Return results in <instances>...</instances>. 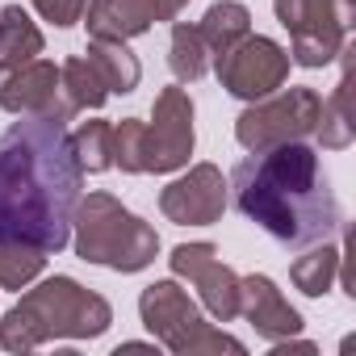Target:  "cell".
<instances>
[{
  "label": "cell",
  "mask_w": 356,
  "mask_h": 356,
  "mask_svg": "<svg viewBox=\"0 0 356 356\" xmlns=\"http://www.w3.org/2000/svg\"><path fill=\"white\" fill-rule=\"evenodd\" d=\"M84 168L72 151L67 122L22 113L0 134V243L63 252L80 206Z\"/></svg>",
  "instance_id": "obj_1"
},
{
  "label": "cell",
  "mask_w": 356,
  "mask_h": 356,
  "mask_svg": "<svg viewBox=\"0 0 356 356\" xmlns=\"http://www.w3.org/2000/svg\"><path fill=\"white\" fill-rule=\"evenodd\" d=\"M231 197L243 218L264 227L289 248L323 243L339 231V202L323 176L318 151L298 143H277L252 151L231 172Z\"/></svg>",
  "instance_id": "obj_2"
},
{
  "label": "cell",
  "mask_w": 356,
  "mask_h": 356,
  "mask_svg": "<svg viewBox=\"0 0 356 356\" xmlns=\"http://www.w3.org/2000/svg\"><path fill=\"white\" fill-rule=\"evenodd\" d=\"M113 323V310L101 293L84 289L72 277H47L0 318V348L34 352L51 339H97Z\"/></svg>",
  "instance_id": "obj_3"
},
{
  "label": "cell",
  "mask_w": 356,
  "mask_h": 356,
  "mask_svg": "<svg viewBox=\"0 0 356 356\" xmlns=\"http://www.w3.org/2000/svg\"><path fill=\"white\" fill-rule=\"evenodd\" d=\"M72 227H76V256L88 264H101L113 273H143L159 256L155 227H147L109 193L80 197Z\"/></svg>",
  "instance_id": "obj_4"
},
{
  "label": "cell",
  "mask_w": 356,
  "mask_h": 356,
  "mask_svg": "<svg viewBox=\"0 0 356 356\" xmlns=\"http://www.w3.org/2000/svg\"><path fill=\"white\" fill-rule=\"evenodd\" d=\"M138 314H143V327L155 335V343H163L176 356H218V352L243 356L248 352L235 335L214 331L176 281L147 285L143 298H138Z\"/></svg>",
  "instance_id": "obj_5"
},
{
  "label": "cell",
  "mask_w": 356,
  "mask_h": 356,
  "mask_svg": "<svg viewBox=\"0 0 356 356\" xmlns=\"http://www.w3.org/2000/svg\"><path fill=\"white\" fill-rule=\"evenodd\" d=\"M273 9L293 38L289 63L327 67L343 51L352 26V0H273Z\"/></svg>",
  "instance_id": "obj_6"
},
{
  "label": "cell",
  "mask_w": 356,
  "mask_h": 356,
  "mask_svg": "<svg viewBox=\"0 0 356 356\" xmlns=\"http://www.w3.org/2000/svg\"><path fill=\"white\" fill-rule=\"evenodd\" d=\"M318 105H323V97L314 88H285L277 97L268 92V97L252 101V109L239 113L235 138L248 151H264V147H277V143H298V138L314 134Z\"/></svg>",
  "instance_id": "obj_7"
},
{
  "label": "cell",
  "mask_w": 356,
  "mask_h": 356,
  "mask_svg": "<svg viewBox=\"0 0 356 356\" xmlns=\"http://www.w3.org/2000/svg\"><path fill=\"white\" fill-rule=\"evenodd\" d=\"M214 72L222 80V88L239 101H260L268 92H277L289 76V51L277 47L264 34H243L231 51H222L214 59Z\"/></svg>",
  "instance_id": "obj_8"
},
{
  "label": "cell",
  "mask_w": 356,
  "mask_h": 356,
  "mask_svg": "<svg viewBox=\"0 0 356 356\" xmlns=\"http://www.w3.org/2000/svg\"><path fill=\"white\" fill-rule=\"evenodd\" d=\"M0 109L9 113H34V118H55L72 122L76 105L63 92L59 67L51 59H30V63H0Z\"/></svg>",
  "instance_id": "obj_9"
},
{
  "label": "cell",
  "mask_w": 356,
  "mask_h": 356,
  "mask_svg": "<svg viewBox=\"0 0 356 356\" xmlns=\"http://www.w3.org/2000/svg\"><path fill=\"white\" fill-rule=\"evenodd\" d=\"M193 155V101L185 88H163L147 126V172H176Z\"/></svg>",
  "instance_id": "obj_10"
},
{
  "label": "cell",
  "mask_w": 356,
  "mask_h": 356,
  "mask_svg": "<svg viewBox=\"0 0 356 356\" xmlns=\"http://www.w3.org/2000/svg\"><path fill=\"white\" fill-rule=\"evenodd\" d=\"M159 210L176 227H210V222H218L222 210H227V181H222V172L214 163L189 168L181 181H172L159 193Z\"/></svg>",
  "instance_id": "obj_11"
},
{
  "label": "cell",
  "mask_w": 356,
  "mask_h": 356,
  "mask_svg": "<svg viewBox=\"0 0 356 356\" xmlns=\"http://www.w3.org/2000/svg\"><path fill=\"white\" fill-rule=\"evenodd\" d=\"M168 260H172V273L176 277H185V281L197 285L206 310L218 323H231L239 314V277L218 260V252L210 243H181Z\"/></svg>",
  "instance_id": "obj_12"
},
{
  "label": "cell",
  "mask_w": 356,
  "mask_h": 356,
  "mask_svg": "<svg viewBox=\"0 0 356 356\" xmlns=\"http://www.w3.org/2000/svg\"><path fill=\"white\" fill-rule=\"evenodd\" d=\"M239 314L256 327V335L264 339H289L302 331V314L281 298V289L268 277H248L239 281Z\"/></svg>",
  "instance_id": "obj_13"
},
{
  "label": "cell",
  "mask_w": 356,
  "mask_h": 356,
  "mask_svg": "<svg viewBox=\"0 0 356 356\" xmlns=\"http://www.w3.org/2000/svg\"><path fill=\"white\" fill-rule=\"evenodd\" d=\"M84 26L92 38L101 42H126L151 30L155 22V5L151 0H88L84 5Z\"/></svg>",
  "instance_id": "obj_14"
},
{
  "label": "cell",
  "mask_w": 356,
  "mask_h": 356,
  "mask_svg": "<svg viewBox=\"0 0 356 356\" xmlns=\"http://www.w3.org/2000/svg\"><path fill=\"white\" fill-rule=\"evenodd\" d=\"M339 55H343L339 84H335V92L318 105V126H314V138H318L323 147H331V151L348 147L352 134H356V126H352V47L343 42Z\"/></svg>",
  "instance_id": "obj_15"
},
{
  "label": "cell",
  "mask_w": 356,
  "mask_h": 356,
  "mask_svg": "<svg viewBox=\"0 0 356 356\" xmlns=\"http://www.w3.org/2000/svg\"><path fill=\"white\" fill-rule=\"evenodd\" d=\"M202 42H206V51H210V59H218L222 51H231L243 34H252V13L239 5V0H218V5H210L206 9V17H202Z\"/></svg>",
  "instance_id": "obj_16"
},
{
  "label": "cell",
  "mask_w": 356,
  "mask_h": 356,
  "mask_svg": "<svg viewBox=\"0 0 356 356\" xmlns=\"http://www.w3.org/2000/svg\"><path fill=\"white\" fill-rule=\"evenodd\" d=\"M42 55V34L22 5L0 9V63H30Z\"/></svg>",
  "instance_id": "obj_17"
},
{
  "label": "cell",
  "mask_w": 356,
  "mask_h": 356,
  "mask_svg": "<svg viewBox=\"0 0 356 356\" xmlns=\"http://www.w3.org/2000/svg\"><path fill=\"white\" fill-rule=\"evenodd\" d=\"M88 59L101 72V80H105L109 92H134V84H138L143 72H138V59L130 55L126 42H101V38H92L88 42Z\"/></svg>",
  "instance_id": "obj_18"
},
{
  "label": "cell",
  "mask_w": 356,
  "mask_h": 356,
  "mask_svg": "<svg viewBox=\"0 0 356 356\" xmlns=\"http://www.w3.org/2000/svg\"><path fill=\"white\" fill-rule=\"evenodd\" d=\"M339 248H331L327 239H323V248H314V252H306V256H298L293 260V268H289V281L306 293V298H323L331 285H335V277H339Z\"/></svg>",
  "instance_id": "obj_19"
},
{
  "label": "cell",
  "mask_w": 356,
  "mask_h": 356,
  "mask_svg": "<svg viewBox=\"0 0 356 356\" xmlns=\"http://www.w3.org/2000/svg\"><path fill=\"white\" fill-rule=\"evenodd\" d=\"M168 63H172V76L181 80V84H193V80L206 76V67H210V51H206L197 26H185V22H176V26H172Z\"/></svg>",
  "instance_id": "obj_20"
},
{
  "label": "cell",
  "mask_w": 356,
  "mask_h": 356,
  "mask_svg": "<svg viewBox=\"0 0 356 356\" xmlns=\"http://www.w3.org/2000/svg\"><path fill=\"white\" fill-rule=\"evenodd\" d=\"M59 80H63V92H67V101L76 105V113H80V109H101L105 97H109V88H105V80H101V72L92 67L88 55H72V59L59 67Z\"/></svg>",
  "instance_id": "obj_21"
},
{
  "label": "cell",
  "mask_w": 356,
  "mask_h": 356,
  "mask_svg": "<svg viewBox=\"0 0 356 356\" xmlns=\"http://www.w3.org/2000/svg\"><path fill=\"white\" fill-rule=\"evenodd\" d=\"M72 151L84 172H105L113 168V126L109 122H84L72 134Z\"/></svg>",
  "instance_id": "obj_22"
},
{
  "label": "cell",
  "mask_w": 356,
  "mask_h": 356,
  "mask_svg": "<svg viewBox=\"0 0 356 356\" xmlns=\"http://www.w3.org/2000/svg\"><path fill=\"white\" fill-rule=\"evenodd\" d=\"M47 264V252L30 243H0V289H26Z\"/></svg>",
  "instance_id": "obj_23"
},
{
  "label": "cell",
  "mask_w": 356,
  "mask_h": 356,
  "mask_svg": "<svg viewBox=\"0 0 356 356\" xmlns=\"http://www.w3.org/2000/svg\"><path fill=\"white\" fill-rule=\"evenodd\" d=\"M113 163L122 172H147V126L138 118H122L113 126Z\"/></svg>",
  "instance_id": "obj_24"
},
{
  "label": "cell",
  "mask_w": 356,
  "mask_h": 356,
  "mask_svg": "<svg viewBox=\"0 0 356 356\" xmlns=\"http://www.w3.org/2000/svg\"><path fill=\"white\" fill-rule=\"evenodd\" d=\"M84 5H88V0H34V9H38L47 22H55V26H76V22H84Z\"/></svg>",
  "instance_id": "obj_25"
},
{
  "label": "cell",
  "mask_w": 356,
  "mask_h": 356,
  "mask_svg": "<svg viewBox=\"0 0 356 356\" xmlns=\"http://www.w3.org/2000/svg\"><path fill=\"white\" fill-rule=\"evenodd\" d=\"M155 5V22H176V13H181L189 0H151Z\"/></svg>",
  "instance_id": "obj_26"
}]
</instances>
